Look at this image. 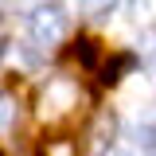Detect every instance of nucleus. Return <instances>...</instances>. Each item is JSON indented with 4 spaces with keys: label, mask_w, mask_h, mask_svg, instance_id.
Returning a JSON list of instances; mask_svg holds the SVG:
<instances>
[{
    "label": "nucleus",
    "mask_w": 156,
    "mask_h": 156,
    "mask_svg": "<svg viewBox=\"0 0 156 156\" xmlns=\"http://www.w3.org/2000/svg\"><path fill=\"white\" fill-rule=\"evenodd\" d=\"M129 136H133L136 148H148V152L156 148V125H133V133H129Z\"/></svg>",
    "instance_id": "obj_5"
},
{
    "label": "nucleus",
    "mask_w": 156,
    "mask_h": 156,
    "mask_svg": "<svg viewBox=\"0 0 156 156\" xmlns=\"http://www.w3.org/2000/svg\"><path fill=\"white\" fill-rule=\"evenodd\" d=\"M74 4L86 20H109V12L117 8V0H74Z\"/></svg>",
    "instance_id": "obj_3"
},
{
    "label": "nucleus",
    "mask_w": 156,
    "mask_h": 156,
    "mask_svg": "<svg viewBox=\"0 0 156 156\" xmlns=\"http://www.w3.org/2000/svg\"><path fill=\"white\" fill-rule=\"evenodd\" d=\"M0 23H4V16H0Z\"/></svg>",
    "instance_id": "obj_8"
},
{
    "label": "nucleus",
    "mask_w": 156,
    "mask_h": 156,
    "mask_svg": "<svg viewBox=\"0 0 156 156\" xmlns=\"http://www.w3.org/2000/svg\"><path fill=\"white\" fill-rule=\"evenodd\" d=\"M12 125H16V98L0 94V133H8Z\"/></svg>",
    "instance_id": "obj_6"
},
{
    "label": "nucleus",
    "mask_w": 156,
    "mask_h": 156,
    "mask_svg": "<svg viewBox=\"0 0 156 156\" xmlns=\"http://www.w3.org/2000/svg\"><path fill=\"white\" fill-rule=\"evenodd\" d=\"M27 31H31V39H35L39 47H55L70 31V16H66V8L55 4V0H39L35 8H31V16H27Z\"/></svg>",
    "instance_id": "obj_1"
},
{
    "label": "nucleus",
    "mask_w": 156,
    "mask_h": 156,
    "mask_svg": "<svg viewBox=\"0 0 156 156\" xmlns=\"http://www.w3.org/2000/svg\"><path fill=\"white\" fill-rule=\"evenodd\" d=\"M113 129H117L113 113H101V117H98V125H94V148H105V144H113Z\"/></svg>",
    "instance_id": "obj_4"
},
{
    "label": "nucleus",
    "mask_w": 156,
    "mask_h": 156,
    "mask_svg": "<svg viewBox=\"0 0 156 156\" xmlns=\"http://www.w3.org/2000/svg\"><path fill=\"white\" fill-rule=\"evenodd\" d=\"M16 4H23V8H35V4H39V0H16Z\"/></svg>",
    "instance_id": "obj_7"
},
{
    "label": "nucleus",
    "mask_w": 156,
    "mask_h": 156,
    "mask_svg": "<svg viewBox=\"0 0 156 156\" xmlns=\"http://www.w3.org/2000/svg\"><path fill=\"white\" fill-rule=\"evenodd\" d=\"M78 105H82V90L70 78H51L39 94V117L43 121H66V117H74Z\"/></svg>",
    "instance_id": "obj_2"
}]
</instances>
